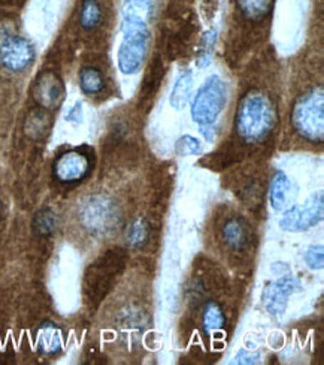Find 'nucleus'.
<instances>
[{
    "instance_id": "obj_1",
    "label": "nucleus",
    "mask_w": 324,
    "mask_h": 365,
    "mask_svg": "<svg viewBox=\"0 0 324 365\" xmlns=\"http://www.w3.org/2000/svg\"><path fill=\"white\" fill-rule=\"evenodd\" d=\"M275 123V106L266 95L251 91L242 98L236 113V132L242 140L249 143L263 141Z\"/></svg>"
},
{
    "instance_id": "obj_2",
    "label": "nucleus",
    "mask_w": 324,
    "mask_h": 365,
    "mask_svg": "<svg viewBox=\"0 0 324 365\" xmlns=\"http://www.w3.org/2000/svg\"><path fill=\"white\" fill-rule=\"evenodd\" d=\"M122 42L118 50V68L122 73L133 75L142 68L150 45V29L142 15L127 8L122 15Z\"/></svg>"
},
{
    "instance_id": "obj_3",
    "label": "nucleus",
    "mask_w": 324,
    "mask_h": 365,
    "mask_svg": "<svg viewBox=\"0 0 324 365\" xmlns=\"http://www.w3.org/2000/svg\"><path fill=\"white\" fill-rule=\"evenodd\" d=\"M291 123L305 140L321 143L324 138V91L315 87L301 96L291 113Z\"/></svg>"
},
{
    "instance_id": "obj_4",
    "label": "nucleus",
    "mask_w": 324,
    "mask_h": 365,
    "mask_svg": "<svg viewBox=\"0 0 324 365\" xmlns=\"http://www.w3.org/2000/svg\"><path fill=\"white\" fill-rule=\"evenodd\" d=\"M81 225L93 235H111L117 232L121 212L118 205L105 195H93L80 208Z\"/></svg>"
},
{
    "instance_id": "obj_5",
    "label": "nucleus",
    "mask_w": 324,
    "mask_h": 365,
    "mask_svg": "<svg viewBox=\"0 0 324 365\" xmlns=\"http://www.w3.org/2000/svg\"><path fill=\"white\" fill-rule=\"evenodd\" d=\"M227 101V87L219 75L211 77L199 88L192 103V117L200 126L214 125Z\"/></svg>"
},
{
    "instance_id": "obj_6",
    "label": "nucleus",
    "mask_w": 324,
    "mask_h": 365,
    "mask_svg": "<svg viewBox=\"0 0 324 365\" xmlns=\"http://www.w3.org/2000/svg\"><path fill=\"white\" fill-rule=\"evenodd\" d=\"M324 215L323 192H315L305 205L290 207L280 220V226L288 232H303L318 225Z\"/></svg>"
},
{
    "instance_id": "obj_7",
    "label": "nucleus",
    "mask_w": 324,
    "mask_h": 365,
    "mask_svg": "<svg viewBox=\"0 0 324 365\" xmlns=\"http://www.w3.org/2000/svg\"><path fill=\"white\" fill-rule=\"evenodd\" d=\"M35 48L28 39L0 30V63L12 72H21L32 65Z\"/></svg>"
},
{
    "instance_id": "obj_8",
    "label": "nucleus",
    "mask_w": 324,
    "mask_h": 365,
    "mask_svg": "<svg viewBox=\"0 0 324 365\" xmlns=\"http://www.w3.org/2000/svg\"><path fill=\"white\" fill-rule=\"evenodd\" d=\"M302 291L301 282L293 276H284L272 283H269L261 294V301L266 312L272 316H280L286 312L288 298L293 294Z\"/></svg>"
},
{
    "instance_id": "obj_9",
    "label": "nucleus",
    "mask_w": 324,
    "mask_h": 365,
    "mask_svg": "<svg viewBox=\"0 0 324 365\" xmlns=\"http://www.w3.org/2000/svg\"><path fill=\"white\" fill-rule=\"evenodd\" d=\"M32 95L35 102L45 110H56L65 99V87L54 72H42L36 78Z\"/></svg>"
},
{
    "instance_id": "obj_10",
    "label": "nucleus",
    "mask_w": 324,
    "mask_h": 365,
    "mask_svg": "<svg viewBox=\"0 0 324 365\" xmlns=\"http://www.w3.org/2000/svg\"><path fill=\"white\" fill-rule=\"evenodd\" d=\"M91 168L90 159L78 150L61 155L54 163V175L61 182H73L83 180Z\"/></svg>"
},
{
    "instance_id": "obj_11",
    "label": "nucleus",
    "mask_w": 324,
    "mask_h": 365,
    "mask_svg": "<svg viewBox=\"0 0 324 365\" xmlns=\"http://www.w3.org/2000/svg\"><path fill=\"white\" fill-rule=\"evenodd\" d=\"M117 259L114 256V259L110 256H105L100 262H96V265H93L87 276V291L91 295V298H100L105 295L108 291V287L111 284L113 276L115 274V267H117Z\"/></svg>"
},
{
    "instance_id": "obj_12",
    "label": "nucleus",
    "mask_w": 324,
    "mask_h": 365,
    "mask_svg": "<svg viewBox=\"0 0 324 365\" xmlns=\"http://www.w3.org/2000/svg\"><path fill=\"white\" fill-rule=\"evenodd\" d=\"M61 344H63V334H61L60 328L56 324L46 322L39 328L38 347L42 354L54 355L60 351Z\"/></svg>"
},
{
    "instance_id": "obj_13",
    "label": "nucleus",
    "mask_w": 324,
    "mask_h": 365,
    "mask_svg": "<svg viewBox=\"0 0 324 365\" xmlns=\"http://www.w3.org/2000/svg\"><path fill=\"white\" fill-rule=\"evenodd\" d=\"M221 237H223V241L230 249L241 250V249L245 247L246 238H249V232H246V225L239 217L229 219L223 226Z\"/></svg>"
},
{
    "instance_id": "obj_14",
    "label": "nucleus",
    "mask_w": 324,
    "mask_h": 365,
    "mask_svg": "<svg viewBox=\"0 0 324 365\" xmlns=\"http://www.w3.org/2000/svg\"><path fill=\"white\" fill-rule=\"evenodd\" d=\"M290 192V180L288 177L283 173L278 171L271 181V187H269V201L273 210L281 211L284 210L287 204V197Z\"/></svg>"
},
{
    "instance_id": "obj_15",
    "label": "nucleus",
    "mask_w": 324,
    "mask_h": 365,
    "mask_svg": "<svg viewBox=\"0 0 324 365\" xmlns=\"http://www.w3.org/2000/svg\"><path fill=\"white\" fill-rule=\"evenodd\" d=\"M193 73L190 71H185L179 75L177 80L172 93H171V105L177 110H182L185 105L189 103L193 95Z\"/></svg>"
},
{
    "instance_id": "obj_16",
    "label": "nucleus",
    "mask_w": 324,
    "mask_h": 365,
    "mask_svg": "<svg viewBox=\"0 0 324 365\" xmlns=\"http://www.w3.org/2000/svg\"><path fill=\"white\" fill-rule=\"evenodd\" d=\"M226 325V316L221 307L215 301H208L202 310V327L204 331L211 336L214 332H219Z\"/></svg>"
},
{
    "instance_id": "obj_17",
    "label": "nucleus",
    "mask_w": 324,
    "mask_h": 365,
    "mask_svg": "<svg viewBox=\"0 0 324 365\" xmlns=\"http://www.w3.org/2000/svg\"><path fill=\"white\" fill-rule=\"evenodd\" d=\"M236 5L246 19L260 21L271 12L272 0H236Z\"/></svg>"
},
{
    "instance_id": "obj_18",
    "label": "nucleus",
    "mask_w": 324,
    "mask_h": 365,
    "mask_svg": "<svg viewBox=\"0 0 324 365\" xmlns=\"http://www.w3.org/2000/svg\"><path fill=\"white\" fill-rule=\"evenodd\" d=\"M80 86L85 95H98L105 87L103 75L96 68H84L80 72Z\"/></svg>"
},
{
    "instance_id": "obj_19",
    "label": "nucleus",
    "mask_w": 324,
    "mask_h": 365,
    "mask_svg": "<svg viewBox=\"0 0 324 365\" xmlns=\"http://www.w3.org/2000/svg\"><path fill=\"white\" fill-rule=\"evenodd\" d=\"M102 8L98 0H83L80 11V23L85 30H91L102 21Z\"/></svg>"
},
{
    "instance_id": "obj_20",
    "label": "nucleus",
    "mask_w": 324,
    "mask_h": 365,
    "mask_svg": "<svg viewBox=\"0 0 324 365\" xmlns=\"http://www.w3.org/2000/svg\"><path fill=\"white\" fill-rule=\"evenodd\" d=\"M150 237V223L144 217H137L133 220L127 231V242L133 249H141Z\"/></svg>"
},
{
    "instance_id": "obj_21",
    "label": "nucleus",
    "mask_w": 324,
    "mask_h": 365,
    "mask_svg": "<svg viewBox=\"0 0 324 365\" xmlns=\"http://www.w3.org/2000/svg\"><path fill=\"white\" fill-rule=\"evenodd\" d=\"M33 230L41 237H48L53 235L57 230V216L56 212L50 208H43L33 219Z\"/></svg>"
},
{
    "instance_id": "obj_22",
    "label": "nucleus",
    "mask_w": 324,
    "mask_h": 365,
    "mask_svg": "<svg viewBox=\"0 0 324 365\" xmlns=\"http://www.w3.org/2000/svg\"><path fill=\"white\" fill-rule=\"evenodd\" d=\"M215 41H217V30L211 29L204 35L202 41H200V48H199L197 60H196V65L199 68H205L211 63V56H212Z\"/></svg>"
},
{
    "instance_id": "obj_23",
    "label": "nucleus",
    "mask_w": 324,
    "mask_h": 365,
    "mask_svg": "<svg viewBox=\"0 0 324 365\" xmlns=\"http://www.w3.org/2000/svg\"><path fill=\"white\" fill-rule=\"evenodd\" d=\"M200 150H202V145L192 135L181 136L175 145V151L179 156H196L200 153Z\"/></svg>"
},
{
    "instance_id": "obj_24",
    "label": "nucleus",
    "mask_w": 324,
    "mask_h": 365,
    "mask_svg": "<svg viewBox=\"0 0 324 365\" xmlns=\"http://www.w3.org/2000/svg\"><path fill=\"white\" fill-rule=\"evenodd\" d=\"M303 259L306 262V265L310 267L311 269H321L324 267V252H323V246H317L313 245L306 249Z\"/></svg>"
},
{
    "instance_id": "obj_25",
    "label": "nucleus",
    "mask_w": 324,
    "mask_h": 365,
    "mask_svg": "<svg viewBox=\"0 0 324 365\" xmlns=\"http://www.w3.org/2000/svg\"><path fill=\"white\" fill-rule=\"evenodd\" d=\"M46 129V117L42 113H33L27 120V133L30 136H41Z\"/></svg>"
},
{
    "instance_id": "obj_26",
    "label": "nucleus",
    "mask_w": 324,
    "mask_h": 365,
    "mask_svg": "<svg viewBox=\"0 0 324 365\" xmlns=\"http://www.w3.org/2000/svg\"><path fill=\"white\" fill-rule=\"evenodd\" d=\"M258 361V354H251L249 351H239L235 356V364H256Z\"/></svg>"
},
{
    "instance_id": "obj_27",
    "label": "nucleus",
    "mask_w": 324,
    "mask_h": 365,
    "mask_svg": "<svg viewBox=\"0 0 324 365\" xmlns=\"http://www.w3.org/2000/svg\"><path fill=\"white\" fill-rule=\"evenodd\" d=\"M152 0H129V6L133 11H150Z\"/></svg>"
},
{
    "instance_id": "obj_28",
    "label": "nucleus",
    "mask_w": 324,
    "mask_h": 365,
    "mask_svg": "<svg viewBox=\"0 0 324 365\" xmlns=\"http://www.w3.org/2000/svg\"><path fill=\"white\" fill-rule=\"evenodd\" d=\"M76 118V121H81V118H83V110H81V103H76V106L75 108L69 113V115H68V120H72V118Z\"/></svg>"
}]
</instances>
